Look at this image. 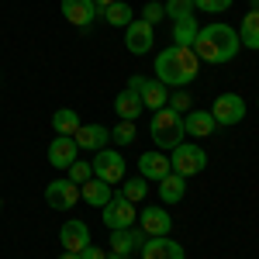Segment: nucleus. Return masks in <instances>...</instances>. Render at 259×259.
Returning <instances> with one entry per match:
<instances>
[{
	"mask_svg": "<svg viewBox=\"0 0 259 259\" xmlns=\"http://www.w3.org/2000/svg\"><path fill=\"white\" fill-rule=\"evenodd\" d=\"M239 41L245 49H259V11H249L239 24Z\"/></svg>",
	"mask_w": 259,
	"mask_h": 259,
	"instance_id": "obj_25",
	"label": "nucleus"
},
{
	"mask_svg": "<svg viewBox=\"0 0 259 259\" xmlns=\"http://www.w3.org/2000/svg\"><path fill=\"white\" fill-rule=\"evenodd\" d=\"M200 76V59L194 49H180V45H169L156 56V80L162 87H173V90H183Z\"/></svg>",
	"mask_w": 259,
	"mask_h": 259,
	"instance_id": "obj_1",
	"label": "nucleus"
},
{
	"mask_svg": "<svg viewBox=\"0 0 259 259\" xmlns=\"http://www.w3.org/2000/svg\"><path fill=\"white\" fill-rule=\"evenodd\" d=\"M52 132H56V135H69V139H73V135L80 132V114H76L73 107L56 111V114H52Z\"/></svg>",
	"mask_w": 259,
	"mask_h": 259,
	"instance_id": "obj_24",
	"label": "nucleus"
},
{
	"mask_svg": "<svg viewBox=\"0 0 259 259\" xmlns=\"http://www.w3.org/2000/svg\"><path fill=\"white\" fill-rule=\"evenodd\" d=\"M142 107H149V111H162L166 104H169V97H166V87H162L159 80H142Z\"/></svg>",
	"mask_w": 259,
	"mask_h": 259,
	"instance_id": "obj_20",
	"label": "nucleus"
},
{
	"mask_svg": "<svg viewBox=\"0 0 259 259\" xmlns=\"http://www.w3.org/2000/svg\"><path fill=\"white\" fill-rule=\"evenodd\" d=\"M149 135L159 145V152H173L180 142H187V132H183V114L162 107V111H152V124H149Z\"/></svg>",
	"mask_w": 259,
	"mask_h": 259,
	"instance_id": "obj_3",
	"label": "nucleus"
},
{
	"mask_svg": "<svg viewBox=\"0 0 259 259\" xmlns=\"http://www.w3.org/2000/svg\"><path fill=\"white\" fill-rule=\"evenodd\" d=\"M90 166H94V177L111 183V187L124 180V156H121L118 149H100L97 159H90Z\"/></svg>",
	"mask_w": 259,
	"mask_h": 259,
	"instance_id": "obj_7",
	"label": "nucleus"
},
{
	"mask_svg": "<svg viewBox=\"0 0 259 259\" xmlns=\"http://www.w3.org/2000/svg\"><path fill=\"white\" fill-rule=\"evenodd\" d=\"M235 0H194V7L204 11V14H221V11H228Z\"/></svg>",
	"mask_w": 259,
	"mask_h": 259,
	"instance_id": "obj_33",
	"label": "nucleus"
},
{
	"mask_svg": "<svg viewBox=\"0 0 259 259\" xmlns=\"http://www.w3.org/2000/svg\"><path fill=\"white\" fill-rule=\"evenodd\" d=\"M149 239L142 228H114L111 232V252H118V256H132L135 249H142V242Z\"/></svg>",
	"mask_w": 259,
	"mask_h": 259,
	"instance_id": "obj_14",
	"label": "nucleus"
},
{
	"mask_svg": "<svg viewBox=\"0 0 259 259\" xmlns=\"http://www.w3.org/2000/svg\"><path fill=\"white\" fill-rule=\"evenodd\" d=\"M242 41H239V31L235 28H228V24H207V28H200L197 38H194V52H197L200 62H211V66H221V62H232L239 56Z\"/></svg>",
	"mask_w": 259,
	"mask_h": 259,
	"instance_id": "obj_2",
	"label": "nucleus"
},
{
	"mask_svg": "<svg viewBox=\"0 0 259 259\" xmlns=\"http://www.w3.org/2000/svg\"><path fill=\"white\" fill-rule=\"evenodd\" d=\"M139 252H142V259H187L183 245L173 242L169 235H152V239H145Z\"/></svg>",
	"mask_w": 259,
	"mask_h": 259,
	"instance_id": "obj_10",
	"label": "nucleus"
},
{
	"mask_svg": "<svg viewBox=\"0 0 259 259\" xmlns=\"http://www.w3.org/2000/svg\"><path fill=\"white\" fill-rule=\"evenodd\" d=\"M107 259H132V256H118V252H111V256H107Z\"/></svg>",
	"mask_w": 259,
	"mask_h": 259,
	"instance_id": "obj_37",
	"label": "nucleus"
},
{
	"mask_svg": "<svg viewBox=\"0 0 259 259\" xmlns=\"http://www.w3.org/2000/svg\"><path fill=\"white\" fill-rule=\"evenodd\" d=\"M0 207H4V197H0Z\"/></svg>",
	"mask_w": 259,
	"mask_h": 259,
	"instance_id": "obj_39",
	"label": "nucleus"
},
{
	"mask_svg": "<svg viewBox=\"0 0 259 259\" xmlns=\"http://www.w3.org/2000/svg\"><path fill=\"white\" fill-rule=\"evenodd\" d=\"M80 259H107V252H104V249H97V245L90 242V245H87V249L80 252Z\"/></svg>",
	"mask_w": 259,
	"mask_h": 259,
	"instance_id": "obj_34",
	"label": "nucleus"
},
{
	"mask_svg": "<svg viewBox=\"0 0 259 259\" xmlns=\"http://www.w3.org/2000/svg\"><path fill=\"white\" fill-rule=\"evenodd\" d=\"M114 111H118L121 121H139V114H142V97H139V94H132V90H121L118 97H114Z\"/></svg>",
	"mask_w": 259,
	"mask_h": 259,
	"instance_id": "obj_22",
	"label": "nucleus"
},
{
	"mask_svg": "<svg viewBox=\"0 0 259 259\" xmlns=\"http://www.w3.org/2000/svg\"><path fill=\"white\" fill-rule=\"evenodd\" d=\"M76 159H80V145L69 139V135H56L52 145H49V162L56 169H69Z\"/></svg>",
	"mask_w": 259,
	"mask_h": 259,
	"instance_id": "obj_13",
	"label": "nucleus"
},
{
	"mask_svg": "<svg viewBox=\"0 0 259 259\" xmlns=\"http://www.w3.org/2000/svg\"><path fill=\"white\" fill-rule=\"evenodd\" d=\"M76 200H80V187H76L69 177H56L49 187H45V204L56 207V211H73Z\"/></svg>",
	"mask_w": 259,
	"mask_h": 259,
	"instance_id": "obj_6",
	"label": "nucleus"
},
{
	"mask_svg": "<svg viewBox=\"0 0 259 259\" xmlns=\"http://www.w3.org/2000/svg\"><path fill=\"white\" fill-rule=\"evenodd\" d=\"M207 166V152L200 149V145H194V142H180L177 149L169 152V169L173 173H180V177H194V173H200Z\"/></svg>",
	"mask_w": 259,
	"mask_h": 259,
	"instance_id": "obj_4",
	"label": "nucleus"
},
{
	"mask_svg": "<svg viewBox=\"0 0 259 259\" xmlns=\"http://www.w3.org/2000/svg\"><path fill=\"white\" fill-rule=\"evenodd\" d=\"M59 242H62V249H66V252H83V249L90 245V228H87V221H80V218L62 221Z\"/></svg>",
	"mask_w": 259,
	"mask_h": 259,
	"instance_id": "obj_11",
	"label": "nucleus"
},
{
	"mask_svg": "<svg viewBox=\"0 0 259 259\" xmlns=\"http://www.w3.org/2000/svg\"><path fill=\"white\" fill-rule=\"evenodd\" d=\"M162 7H166V18L169 21H187V18H194V11H197L194 0H166Z\"/></svg>",
	"mask_w": 259,
	"mask_h": 259,
	"instance_id": "obj_27",
	"label": "nucleus"
},
{
	"mask_svg": "<svg viewBox=\"0 0 259 259\" xmlns=\"http://www.w3.org/2000/svg\"><path fill=\"white\" fill-rule=\"evenodd\" d=\"M169 111H177V114H187V111H194V97L187 94V87L183 90H177L173 97H169V104H166Z\"/></svg>",
	"mask_w": 259,
	"mask_h": 259,
	"instance_id": "obj_30",
	"label": "nucleus"
},
{
	"mask_svg": "<svg viewBox=\"0 0 259 259\" xmlns=\"http://www.w3.org/2000/svg\"><path fill=\"white\" fill-rule=\"evenodd\" d=\"M211 118H214V124H221V128L239 124V121L245 118V100H242L239 94H218V100L211 104Z\"/></svg>",
	"mask_w": 259,
	"mask_h": 259,
	"instance_id": "obj_8",
	"label": "nucleus"
},
{
	"mask_svg": "<svg viewBox=\"0 0 259 259\" xmlns=\"http://www.w3.org/2000/svg\"><path fill=\"white\" fill-rule=\"evenodd\" d=\"M145 194H149V180H145V177L124 180V190H121V197H128L132 204H135V200H145Z\"/></svg>",
	"mask_w": 259,
	"mask_h": 259,
	"instance_id": "obj_28",
	"label": "nucleus"
},
{
	"mask_svg": "<svg viewBox=\"0 0 259 259\" xmlns=\"http://www.w3.org/2000/svg\"><path fill=\"white\" fill-rule=\"evenodd\" d=\"M183 197H187V177L166 173V177L159 180V200L162 204H180Z\"/></svg>",
	"mask_w": 259,
	"mask_h": 259,
	"instance_id": "obj_19",
	"label": "nucleus"
},
{
	"mask_svg": "<svg viewBox=\"0 0 259 259\" xmlns=\"http://www.w3.org/2000/svg\"><path fill=\"white\" fill-rule=\"evenodd\" d=\"M166 173H173V169H169V156H166V152H145V156H139V177L156 180V183H159Z\"/></svg>",
	"mask_w": 259,
	"mask_h": 259,
	"instance_id": "obj_18",
	"label": "nucleus"
},
{
	"mask_svg": "<svg viewBox=\"0 0 259 259\" xmlns=\"http://www.w3.org/2000/svg\"><path fill=\"white\" fill-rule=\"evenodd\" d=\"M183 132L187 135H194V139H207V135H214L218 132V124H214V118H211V111H187L183 114Z\"/></svg>",
	"mask_w": 259,
	"mask_h": 259,
	"instance_id": "obj_17",
	"label": "nucleus"
},
{
	"mask_svg": "<svg viewBox=\"0 0 259 259\" xmlns=\"http://www.w3.org/2000/svg\"><path fill=\"white\" fill-rule=\"evenodd\" d=\"M111 194H114V190H111V183H104V180H97V177L87 180V183L80 187V197L87 200L90 207H104V204L111 200Z\"/></svg>",
	"mask_w": 259,
	"mask_h": 259,
	"instance_id": "obj_21",
	"label": "nucleus"
},
{
	"mask_svg": "<svg viewBox=\"0 0 259 259\" xmlns=\"http://www.w3.org/2000/svg\"><path fill=\"white\" fill-rule=\"evenodd\" d=\"M135 132H139L135 121H118V124L111 128V142H114V145H132V142H135Z\"/></svg>",
	"mask_w": 259,
	"mask_h": 259,
	"instance_id": "obj_29",
	"label": "nucleus"
},
{
	"mask_svg": "<svg viewBox=\"0 0 259 259\" xmlns=\"http://www.w3.org/2000/svg\"><path fill=\"white\" fill-rule=\"evenodd\" d=\"M249 4H252V11H259V0H249Z\"/></svg>",
	"mask_w": 259,
	"mask_h": 259,
	"instance_id": "obj_38",
	"label": "nucleus"
},
{
	"mask_svg": "<svg viewBox=\"0 0 259 259\" xmlns=\"http://www.w3.org/2000/svg\"><path fill=\"white\" fill-rule=\"evenodd\" d=\"M73 142L80 145L83 152H100L111 145V128L107 124H80V132L73 135Z\"/></svg>",
	"mask_w": 259,
	"mask_h": 259,
	"instance_id": "obj_12",
	"label": "nucleus"
},
{
	"mask_svg": "<svg viewBox=\"0 0 259 259\" xmlns=\"http://www.w3.org/2000/svg\"><path fill=\"white\" fill-rule=\"evenodd\" d=\"M59 259H80V252H66V249H62V256Z\"/></svg>",
	"mask_w": 259,
	"mask_h": 259,
	"instance_id": "obj_36",
	"label": "nucleus"
},
{
	"mask_svg": "<svg viewBox=\"0 0 259 259\" xmlns=\"http://www.w3.org/2000/svg\"><path fill=\"white\" fill-rule=\"evenodd\" d=\"M162 18H166V7H162L159 0H149V4L142 7V21H145V24H152V28H156Z\"/></svg>",
	"mask_w": 259,
	"mask_h": 259,
	"instance_id": "obj_32",
	"label": "nucleus"
},
{
	"mask_svg": "<svg viewBox=\"0 0 259 259\" xmlns=\"http://www.w3.org/2000/svg\"><path fill=\"white\" fill-rule=\"evenodd\" d=\"M197 21L187 18V21H173V45L180 49H194V38H197Z\"/></svg>",
	"mask_w": 259,
	"mask_h": 259,
	"instance_id": "obj_26",
	"label": "nucleus"
},
{
	"mask_svg": "<svg viewBox=\"0 0 259 259\" xmlns=\"http://www.w3.org/2000/svg\"><path fill=\"white\" fill-rule=\"evenodd\" d=\"M94 4H97V11H104V7H111L114 0H94Z\"/></svg>",
	"mask_w": 259,
	"mask_h": 259,
	"instance_id": "obj_35",
	"label": "nucleus"
},
{
	"mask_svg": "<svg viewBox=\"0 0 259 259\" xmlns=\"http://www.w3.org/2000/svg\"><path fill=\"white\" fill-rule=\"evenodd\" d=\"M139 228L152 239V235H169V228H173V218L166 214V207H145L139 214Z\"/></svg>",
	"mask_w": 259,
	"mask_h": 259,
	"instance_id": "obj_15",
	"label": "nucleus"
},
{
	"mask_svg": "<svg viewBox=\"0 0 259 259\" xmlns=\"http://www.w3.org/2000/svg\"><path fill=\"white\" fill-rule=\"evenodd\" d=\"M156 45V28L152 24H145V21H132L128 28H124V49L132 52V56H145L149 49Z\"/></svg>",
	"mask_w": 259,
	"mask_h": 259,
	"instance_id": "obj_9",
	"label": "nucleus"
},
{
	"mask_svg": "<svg viewBox=\"0 0 259 259\" xmlns=\"http://www.w3.org/2000/svg\"><path fill=\"white\" fill-rule=\"evenodd\" d=\"M100 14H104V21H107L111 28H128V24L135 21L132 4H124V0H114V4H111V7H104Z\"/></svg>",
	"mask_w": 259,
	"mask_h": 259,
	"instance_id": "obj_23",
	"label": "nucleus"
},
{
	"mask_svg": "<svg viewBox=\"0 0 259 259\" xmlns=\"http://www.w3.org/2000/svg\"><path fill=\"white\" fill-rule=\"evenodd\" d=\"M97 14L100 11L94 0H62V18L69 21V24H76V28H87Z\"/></svg>",
	"mask_w": 259,
	"mask_h": 259,
	"instance_id": "obj_16",
	"label": "nucleus"
},
{
	"mask_svg": "<svg viewBox=\"0 0 259 259\" xmlns=\"http://www.w3.org/2000/svg\"><path fill=\"white\" fill-rule=\"evenodd\" d=\"M100 218L107 225V232H114V228H132L135 221H139V211H135V204L128 197H121V194H111V200L100 207Z\"/></svg>",
	"mask_w": 259,
	"mask_h": 259,
	"instance_id": "obj_5",
	"label": "nucleus"
},
{
	"mask_svg": "<svg viewBox=\"0 0 259 259\" xmlns=\"http://www.w3.org/2000/svg\"><path fill=\"white\" fill-rule=\"evenodd\" d=\"M69 180H73L76 187H83L87 180H94V166H90V162H83V159H76L73 166H69Z\"/></svg>",
	"mask_w": 259,
	"mask_h": 259,
	"instance_id": "obj_31",
	"label": "nucleus"
}]
</instances>
